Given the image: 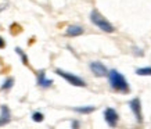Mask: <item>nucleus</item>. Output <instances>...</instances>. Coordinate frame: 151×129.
<instances>
[{
	"label": "nucleus",
	"instance_id": "obj_7",
	"mask_svg": "<svg viewBox=\"0 0 151 129\" xmlns=\"http://www.w3.org/2000/svg\"><path fill=\"white\" fill-rule=\"evenodd\" d=\"M10 121H11L10 108L7 106H1L0 107V126H4V125L10 124Z\"/></svg>",
	"mask_w": 151,
	"mask_h": 129
},
{
	"label": "nucleus",
	"instance_id": "obj_3",
	"mask_svg": "<svg viewBox=\"0 0 151 129\" xmlns=\"http://www.w3.org/2000/svg\"><path fill=\"white\" fill-rule=\"evenodd\" d=\"M55 74L60 75L61 78H64L65 81H67L69 85H72V86H78V88H85V86H86V82H85L81 76H78V75L67 72V71H63V69H60V68L55 69Z\"/></svg>",
	"mask_w": 151,
	"mask_h": 129
},
{
	"label": "nucleus",
	"instance_id": "obj_10",
	"mask_svg": "<svg viewBox=\"0 0 151 129\" xmlns=\"http://www.w3.org/2000/svg\"><path fill=\"white\" fill-rule=\"evenodd\" d=\"M73 111H76L79 114H92L93 111H96L94 106H82V107H73Z\"/></svg>",
	"mask_w": 151,
	"mask_h": 129
},
{
	"label": "nucleus",
	"instance_id": "obj_11",
	"mask_svg": "<svg viewBox=\"0 0 151 129\" xmlns=\"http://www.w3.org/2000/svg\"><path fill=\"white\" fill-rule=\"evenodd\" d=\"M14 85V78H7L1 85V90H10Z\"/></svg>",
	"mask_w": 151,
	"mask_h": 129
},
{
	"label": "nucleus",
	"instance_id": "obj_14",
	"mask_svg": "<svg viewBox=\"0 0 151 129\" xmlns=\"http://www.w3.org/2000/svg\"><path fill=\"white\" fill-rule=\"evenodd\" d=\"M32 120L35 121V122H42V121L45 120V115H43L42 112H39V111H36V112L32 114Z\"/></svg>",
	"mask_w": 151,
	"mask_h": 129
},
{
	"label": "nucleus",
	"instance_id": "obj_1",
	"mask_svg": "<svg viewBox=\"0 0 151 129\" xmlns=\"http://www.w3.org/2000/svg\"><path fill=\"white\" fill-rule=\"evenodd\" d=\"M107 75H108V81H110L111 88L114 89V90H116V92H119V93H129L130 92L129 83L126 82L125 76L121 74L119 71L111 69Z\"/></svg>",
	"mask_w": 151,
	"mask_h": 129
},
{
	"label": "nucleus",
	"instance_id": "obj_4",
	"mask_svg": "<svg viewBox=\"0 0 151 129\" xmlns=\"http://www.w3.org/2000/svg\"><path fill=\"white\" fill-rule=\"evenodd\" d=\"M129 107H130V110L134 114L136 117V121H137L139 124H142L143 122V112H142V102H140V99H132L130 102H129Z\"/></svg>",
	"mask_w": 151,
	"mask_h": 129
},
{
	"label": "nucleus",
	"instance_id": "obj_12",
	"mask_svg": "<svg viewBox=\"0 0 151 129\" xmlns=\"http://www.w3.org/2000/svg\"><path fill=\"white\" fill-rule=\"evenodd\" d=\"M136 74H137V75H142V76H148V75H151V67L137 68V69H136Z\"/></svg>",
	"mask_w": 151,
	"mask_h": 129
},
{
	"label": "nucleus",
	"instance_id": "obj_2",
	"mask_svg": "<svg viewBox=\"0 0 151 129\" xmlns=\"http://www.w3.org/2000/svg\"><path fill=\"white\" fill-rule=\"evenodd\" d=\"M90 21H92L94 25H96L99 29H101L103 32H107V33H112L115 31L114 25L108 21V19L105 18L104 15H101L97 10H93L92 13H90Z\"/></svg>",
	"mask_w": 151,
	"mask_h": 129
},
{
	"label": "nucleus",
	"instance_id": "obj_9",
	"mask_svg": "<svg viewBox=\"0 0 151 129\" xmlns=\"http://www.w3.org/2000/svg\"><path fill=\"white\" fill-rule=\"evenodd\" d=\"M83 33V28L79 27V25H69L65 31V35L67 36H71V37H75V36H79Z\"/></svg>",
	"mask_w": 151,
	"mask_h": 129
},
{
	"label": "nucleus",
	"instance_id": "obj_15",
	"mask_svg": "<svg viewBox=\"0 0 151 129\" xmlns=\"http://www.w3.org/2000/svg\"><path fill=\"white\" fill-rule=\"evenodd\" d=\"M133 50H134V54H137V55H140V57H142L143 54H144V53H143L142 50H140V49H137V47H134V49H133Z\"/></svg>",
	"mask_w": 151,
	"mask_h": 129
},
{
	"label": "nucleus",
	"instance_id": "obj_8",
	"mask_svg": "<svg viewBox=\"0 0 151 129\" xmlns=\"http://www.w3.org/2000/svg\"><path fill=\"white\" fill-rule=\"evenodd\" d=\"M37 85L42 86V88H50L51 85H53V79L46 78L45 71H39L37 72Z\"/></svg>",
	"mask_w": 151,
	"mask_h": 129
},
{
	"label": "nucleus",
	"instance_id": "obj_6",
	"mask_svg": "<svg viewBox=\"0 0 151 129\" xmlns=\"http://www.w3.org/2000/svg\"><path fill=\"white\" fill-rule=\"evenodd\" d=\"M118 112L114 110V108H105L104 111V120L105 122L110 125V126H116V124H118Z\"/></svg>",
	"mask_w": 151,
	"mask_h": 129
},
{
	"label": "nucleus",
	"instance_id": "obj_5",
	"mask_svg": "<svg viewBox=\"0 0 151 129\" xmlns=\"http://www.w3.org/2000/svg\"><path fill=\"white\" fill-rule=\"evenodd\" d=\"M89 68H90V71H92L96 76H99V78L105 76V75L108 74L107 67H105L103 63H100V61H92V63L89 64Z\"/></svg>",
	"mask_w": 151,
	"mask_h": 129
},
{
	"label": "nucleus",
	"instance_id": "obj_16",
	"mask_svg": "<svg viewBox=\"0 0 151 129\" xmlns=\"http://www.w3.org/2000/svg\"><path fill=\"white\" fill-rule=\"evenodd\" d=\"M6 47V42H4V39L0 36V49H4Z\"/></svg>",
	"mask_w": 151,
	"mask_h": 129
},
{
	"label": "nucleus",
	"instance_id": "obj_17",
	"mask_svg": "<svg viewBox=\"0 0 151 129\" xmlns=\"http://www.w3.org/2000/svg\"><path fill=\"white\" fill-rule=\"evenodd\" d=\"M78 126H79V122H78V121H73V122H72V128H78Z\"/></svg>",
	"mask_w": 151,
	"mask_h": 129
},
{
	"label": "nucleus",
	"instance_id": "obj_13",
	"mask_svg": "<svg viewBox=\"0 0 151 129\" xmlns=\"http://www.w3.org/2000/svg\"><path fill=\"white\" fill-rule=\"evenodd\" d=\"M15 51H17V54H19V57H21V60H22V64L24 65H28V64H29V61H28V55L25 54V53H24V51L21 50L19 47H17V49H15Z\"/></svg>",
	"mask_w": 151,
	"mask_h": 129
}]
</instances>
